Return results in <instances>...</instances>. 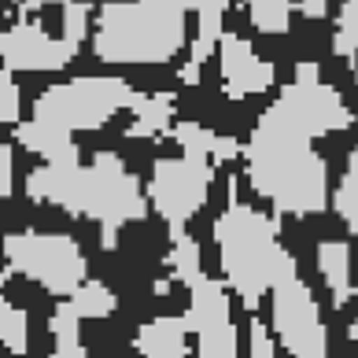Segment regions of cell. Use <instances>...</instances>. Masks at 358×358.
Returning a JSON list of instances; mask_svg holds the SVG:
<instances>
[{
    "instance_id": "obj_1",
    "label": "cell",
    "mask_w": 358,
    "mask_h": 358,
    "mask_svg": "<svg viewBox=\"0 0 358 358\" xmlns=\"http://www.w3.org/2000/svg\"><path fill=\"white\" fill-rule=\"evenodd\" d=\"M26 196L34 203H56L74 218L100 225V248L115 251L118 233L148 215V196L137 174L115 152H96L92 163H45L26 174Z\"/></svg>"
},
{
    "instance_id": "obj_2",
    "label": "cell",
    "mask_w": 358,
    "mask_h": 358,
    "mask_svg": "<svg viewBox=\"0 0 358 358\" xmlns=\"http://www.w3.org/2000/svg\"><path fill=\"white\" fill-rule=\"evenodd\" d=\"M248 185L281 215H322L329 207V163L314 152V141L259 115L255 129L244 144Z\"/></svg>"
},
{
    "instance_id": "obj_3",
    "label": "cell",
    "mask_w": 358,
    "mask_h": 358,
    "mask_svg": "<svg viewBox=\"0 0 358 358\" xmlns=\"http://www.w3.org/2000/svg\"><path fill=\"white\" fill-rule=\"evenodd\" d=\"M215 244L222 259V281L248 310H259L273 285L299 273L296 255L281 244V225L277 218L248 207L241 200H229V207L215 218Z\"/></svg>"
},
{
    "instance_id": "obj_4",
    "label": "cell",
    "mask_w": 358,
    "mask_h": 358,
    "mask_svg": "<svg viewBox=\"0 0 358 358\" xmlns=\"http://www.w3.org/2000/svg\"><path fill=\"white\" fill-rule=\"evenodd\" d=\"M189 0H103L96 30H89L92 56L111 67H159L185 48Z\"/></svg>"
},
{
    "instance_id": "obj_5",
    "label": "cell",
    "mask_w": 358,
    "mask_h": 358,
    "mask_svg": "<svg viewBox=\"0 0 358 358\" xmlns=\"http://www.w3.org/2000/svg\"><path fill=\"white\" fill-rule=\"evenodd\" d=\"M137 89L111 74H82L74 82L48 85L34 100V118L52 122L59 129H103L118 111H129Z\"/></svg>"
},
{
    "instance_id": "obj_6",
    "label": "cell",
    "mask_w": 358,
    "mask_h": 358,
    "mask_svg": "<svg viewBox=\"0 0 358 358\" xmlns=\"http://www.w3.org/2000/svg\"><path fill=\"white\" fill-rule=\"evenodd\" d=\"M4 255H8V266L19 277L41 285L45 292L63 296V299L89 277L85 251L67 233H37V229L8 233Z\"/></svg>"
},
{
    "instance_id": "obj_7",
    "label": "cell",
    "mask_w": 358,
    "mask_h": 358,
    "mask_svg": "<svg viewBox=\"0 0 358 358\" xmlns=\"http://www.w3.org/2000/svg\"><path fill=\"white\" fill-rule=\"evenodd\" d=\"M210 181H215V163L203 155H170L155 159L152 178H148V207H155V215L163 218L170 229H181L189 218L200 215V207L207 203Z\"/></svg>"
},
{
    "instance_id": "obj_8",
    "label": "cell",
    "mask_w": 358,
    "mask_h": 358,
    "mask_svg": "<svg viewBox=\"0 0 358 358\" xmlns=\"http://www.w3.org/2000/svg\"><path fill=\"white\" fill-rule=\"evenodd\" d=\"M262 115H270L273 122L296 129V134L310 137V141L329 137V134H343L355 122V115L348 108V100L340 96V89H333L322 78H292L281 89V96Z\"/></svg>"
},
{
    "instance_id": "obj_9",
    "label": "cell",
    "mask_w": 358,
    "mask_h": 358,
    "mask_svg": "<svg viewBox=\"0 0 358 358\" xmlns=\"http://www.w3.org/2000/svg\"><path fill=\"white\" fill-rule=\"evenodd\" d=\"M270 296H273L277 343L292 358H329V329L322 322L310 285L299 281V273H292L281 285L270 288Z\"/></svg>"
},
{
    "instance_id": "obj_10",
    "label": "cell",
    "mask_w": 358,
    "mask_h": 358,
    "mask_svg": "<svg viewBox=\"0 0 358 358\" xmlns=\"http://www.w3.org/2000/svg\"><path fill=\"white\" fill-rule=\"evenodd\" d=\"M78 56V45H71L67 37L48 34L41 19L19 15L11 26L0 30V63L8 71H22V74H52L63 71L67 63Z\"/></svg>"
},
{
    "instance_id": "obj_11",
    "label": "cell",
    "mask_w": 358,
    "mask_h": 358,
    "mask_svg": "<svg viewBox=\"0 0 358 358\" xmlns=\"http://www.w3.org/2000/svg\"><path fill=\"white\" fill-rule=\"evenodd\" d=\"M218 71H222V89L229 100H248L259 92L273 89L277 67L255 56V45L244 41L241 34H222L218 41Z\"/></svg>"
},
{
    "instance_id": "obj_12",
    "label": "cell",
    "mask_w": 358,
    "mask_h": 358,
    "mask_svg": "<svg viewBox=\"0 0 358 358\" xmlns=\"http://www.w3.org/2000/svg\"><path fill=\"white\" fill-rule=\"evenodd\" d=\"M189 325L181 314L152 317L134 336V351L141 358H189Z\"/></svg>"
},
{
    "instance_id": "obj_13",
    "label": "cell",
    "mask_w": 358,
    "mask_h": 358,
    "mask_svg": "<svg viewBox=\"0 0 358 358\" xmlns=\"http://www.w3.org/2000/svg\"><path fill=\"white\" fill-rule=\"evenodd\" d=\"M189 333L196 336L200 329H210V325H222V322H233L229 317V288L225 281H215V277H200V281L189 285V310L181 314Z\"/></svg>"
},
{
    "instance_id": "obj_14",
    "label": "cell",
    "mask_w": 358,
    "mask_h": 358,
    "mask_svg": "<svg viewBox=\"0 0 358 358\" xmlns=\"http://www.w3.org/2000/svg\"><path fill=\"white\" fill-rule=\"evenodd\" d=\"M166 137H174V144H178L181 152L203 155V159H210L215 166L233 163V159H241V152H244V144L236 141V137L215 134V129H207V126H200V122H178V126L166 129Z\"/></svg>"
},
{
    "instance_id": "obj_15",
    "label": "cell",
    "mask_w": 358,
    "mask_h": 358,
    "mask_svg": "<svg viewBox=\"0 0 358 358\" xmlns=\"http://www.w3.org/2000/svg\"><path fill=\"white\" fill-rule=\"evenodd\" d=\"M15 137H19V144L26 152L41 155L45 163H78V159H82V148L74 144L71 129H59L52 122H41V118H34V122H19Z\"/></svg>"
},
{
    "instance_id": "obj_16",
    "label": "cell",
    "mask_w": 358,
    "mask_h": 358,
    "mask_svg": "<svg viewBox=\"0 0 358 358\" xmlns=\"http://www.w3.org/2000/svg\"><path fill=\"white\" fill-rule=\"evenodd\" d=\"M174 92H137L129 103L134 122L122 137H166V129L174 126Z\"/></svg>"
},
{
    "instance_id": "obj_17",
    "label": "cell",
    "mask_w": 358,
    "mask_h": 358,
    "mask_svg": "<svg viewBox=\"0 0 358 358\" xmlns=\"http://www.w3.org/2000/svg\"><path fill=\"white\" fill-rule=\"evenodd\" d=\"M317 273L333 292V307H343L351 299V248L343 241H322L317 244Z\"/></svg>"
},
{
    "instance_id": "obj_18",
    "label": "cell",
    "mask_w": 358,
    "mask_h": 358,
    "mask_svg": "<svg viewBox=\"0 0 358 358\" xmlns=\"http://www.w3.org/2000/svg\"><path fill=\"white\" fill-rule=\"evenodd\" d=\"M166 266H170V281H178L189 288L192 281H200L203 277V255H200V244L192 241L189 233L181 229H170V251H166Z\"/></svg>"
},
{
    "instance_id": "obj_19",
    "label": "cell",
    "mask_w": 358,
    "mask_h": 358,
    "mask_svg": "<svg viewBox=\"0 0 358 358\" xmlns=\"http://www.w3.org/2000/svg\"><path fill=\"white\" fill-rule=\"evenodd\" d=\"M192 4V15H196V37L192 45L196 48H218V37L225 34V15H229L233 0H189Z\"/></svg>"
},
{
    "instance_id": "obj_20",
    "label": "cell",
    "mask_w": 358,
    "mask_h": 358,
    "mask_svg": "<svg viewBox=\"0 0 358 358\" xmlns=\"http://www.w3.org/2000/svg\"><path fill=\"white\" fill-rule=\"evenodd\" d=\"M48 333L56 340V355L52 358H85L82 343V317L71 310V303H59L48 317Z\"/></svg>"
},
{
    "instance_id": "obj_21",
    "label": "cell",
    "mask_w": 358,
    "mask_h": 358,
    "mask_svg": "<svg viewBox=\"0 0 358 358\" xmlns=\"http://www.w3.org/2000/svg\"><path fill=\"white\" fill-rule=\"evenodd\" d=\"M67 303H71V310L82 317V322H85V317L100 322V317H111V314H115L118 296H115V292L103 285V281H89V277H85V281L67 296Z\"/></svg>"
},
{
    "instance_id": "obj_22",
    "label": "cell",
    "mask_w": 358,
    "mask_h": 358,
    "mask_svg": "<svg viewBox=\"0 0 358 358\" xmlns=\"http://www.w3.org/2000/svg\"><path fill=\"white\" fill-rule=\"evenodd\" d=\"M248 22L266 37H281L292 30V0H244Z\"/></svg>"
},
{
    "instance_id": "obj_23",
    "label": "cell",
    "mask_w": 358,
    "mask_h": 358,
    "mask_svg": "<svg viewBox=\"0 0 358 358\" xmlns=\"http://www.w3.org/2000/svg\"><path fill=\"white\" fill-rule=\"evenodd\" d=\"M196 358H241V336L233 322L210 325L196 333Z\"/></svg>"
},
{
    "instance_id": "obj_24",
    "label": "cell",
    "mask_w": 358,
    "mask_h": 358,
    "mask_svg": "<svg viewBox=\"0 0 358 358\" xmlns=\"http://www.w3.org/2000/svg\"><path fill=\"white\" fill-rule=\"evenodd\" d=\"M0 343H4L11 355L30 351V317H26V310L11 307L4 296H0Z\"/></svg>"
},
{
    "instance_id": "obj_25",
    "label": "cell",
    "mask_w": 358,
    "mask_h": 358,
    "mask_svg": "<svg viewBox=\"0 0 358 358\" xmlns=\"http://www.w3.org/2000/svg\"><path fill=\"white\" fill-rule=\"evenodd\" d=\"M89 30H92L89 0H67V4H59V37H67L71 45H82V41H89Z\"/></svg>"
},
{
    "instance_id": "obj_26",
    "label": "cell",
    "mask_w": 358,
    "mask_h": 358,
    "mask_svg": "<svg viewBox=\"0 0 358 358\" xmlns=\"http://www.w3.org/2000/svg\"><path fill=\"white\" fill-rule=\"evenodd\" d=\"M329 200H333V210L340 215V222L358 236V170L355 166H348V174L340 178L336 192H329Z\"/></svg>"
},
{
    "instance_id": "obj_27",
    "label": "cell",
    "mask_w": 358,
    "mask_h": 358,
    "mask_svg": "<svg viewBox=\"0 0 358 358\" xmlns=\"http://www.w3.org/2000/svg\"><path fill=\"white\" fill-rule=\"evenodd\" d=\"M333 52L343 59L358 56V0H343L336 15V34H333Z\"/></svg>"
},
{
    "instance_id": "obj_28",
    "label": "cell",
    "mask_w": 358,
    "mask_h": 358,
    "mask_svg": "<svg viewBox=\"0 0 358 358\" xmlns=\"http://www.w3.org/2000/svg\"><path fill=\"white\" fill-rule=\"evenodd\" d=\"M22 115V89L15 85L11 71L0 63V122H19Z\"/></svg>"
},
{
    "instance_id": "obj_29",
    "label": "cell",
    "mask_w": 358,
    "mask_h": 358,
    "mask_svg": "<svg viewBox=\"0 0 358 358\" xmlns=\"http://www.w3.org/2000/svg\"><path fill=\"white\" fill-rule=\"evenodd\" d=\"M248 358H277V343L270 336V329L262 317H251V333H248Z\"/></svg>"
},
{
    "instance_id": "obj_30",
    "label": "cell",
    "mask_w": 358,
    "mask_h": 358,
    "mask_svg": "<svg viewBox=\"0 0 358 358\" xmlns=\"http://www.w3.org/2000/svg\"><path fill=\"white\" fill-rule=\"evenodd\" d=\"M15 189V152L11 144H0V200H8Z\"/></svg>"
},
{
    "instance_id": "obj_31",
    "label": "cell",
    "mask_w": 358,
    "mask_h": 358,
    "mask_svg": "<svg viewBox=\"0 0 358 358\" xmlns=\"http://www.w3.org/2000/svg\"><path fill=\"white\" fill-rule=\"evenodd\" d=\"M303 19H325L329 15V0H299Z\"/></svg>"
},
{
    "instance_id": "obj_32",
    "label": "cell",
    "mask_w": 358,
    "mask_h": 358,
    "mask_svg": "<svg viewBox=\"0 0 358 358\" xmlns=\"http://www.w3.org/2000/svg\"><path fill=\"white\" fill-rule=\"evenodd\" d=\"M200 71H203L200 63H192V59H189V63H185V67L178 71V78H181L185 85H200Z\"/></svg>"
},
{
    "instance_id": "obj_33",
    "label": "cell",
    "mask_w": 358,
    "mask_h": 358,
    "mask_svg": "<svg viewBox=\"0 0 358 358\" xmlns=\"http://www.w3.org/2000/svg\"><path fill=\"white\" fill-rule=\"evenodd\" d=\"M348 336H351V340H355V343H358V317H355V322H351V325H348Z\"/></svg>"
},
{
    "instance_id": "obj_34",
    "label": "cell",
    "mask_w": 358,
    "mask_h": 358,
    "mask_svg": "<svg viewBox=\"0 0 358 358\" xmlns=\"http://www.w3.org/2000/svg\"><path fill=\"white\" fill-rule=\"evenodd\" d=\"M351 166H355V170H358V148H355V152H351Z\"/></svg>"
},
{
    "instance_id": "obj_35",
    "label": "cell",
    "mask_w": 358,
    "mask_h": 358,
    "mask_svg": "<svg viewBox=\"0 0 358 358\" xmlns=\"http://www.w3.org/2000/svg\"><path fill=\"white\" fill-rule=\"evenodd\" d=\"M0 288H4V273H0Z\"/></svg>"
}]
</instances>
